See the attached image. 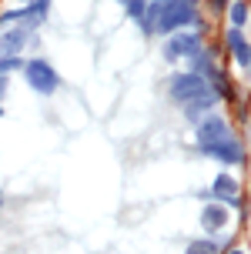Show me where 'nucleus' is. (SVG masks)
Returning <instances> with one entry per match:
<instances>
[{
    "label": "nucleus",
    "mask_w": 251,
    "mask_h": 254,
    "mask_svg": "<svg viewBox=\"0 0 251 254\" xmlns=\"http://www.w3.org/2000/svg\"><path fill=\"white\" fill-rule=\"evenodd\" d=\"M194 3H198V0H177V3H171V7L158 17L154 30H158V34H174V30L194 27L198 24V7H194Z\"/></svg>",
    "instance_id": "nucleus-1"
},
{
    "label": "nucleus",
    "mask_w": 251,
    "mask_h": 254,
    "mask_svg": "<svg viewBox=\"0 0 251 254\" xmlns=\"http://www.w3.org/2000/svg\"><path fill=\"white\" fill-rule=\"evenodd\" d=\"M24 77H27V84H30V90L40 94V97H50V94L57 90V84H61L57 70H54L47 61H27L24 64Z\"/></svg>",
    "instance_id": "nucleus-2"
},
{
    "label": "nucleus",
    "mask_w": 251,
    "mask_h": 254,
    "mask_svg": "<svg viewBox=\"0 0 251 254\" xmlns=\"http://www.w3.org/2000/svg\"><path fill=\"white\" fill-rule=\"evenodd\" d=\"M171 101H177V104H184L188 107L191 101H198V97H204V94H211V87H208V80L201 74H177L174 80H171Z\"/></svg>",
    "instance_id": "nucleus-3"
},
{
    "label": "nucleus",
    "mask_w": 251,
    "mask_h": 254,
    "mask_svg": "<svg viewBox=\"0 0 251 254\" xmlns=\"http://www.w3.org/2000/svg\"><path fill=\"white\" fill-rule=\"evenodd\" d=\"M204 51L198 30H177L171 40H164V57L167 61H184V57H194V54Z\"/></svg>",
    "instance_id": "nucleus-4"
},
{
    "label": "nucleus",
    "mask_w": 251,
    "mask_h": 254,
    "mask_svg": "<svg viewBox=\"0 0 251 254\" xmlns=\"http://www.w3.org/2000/svg\"><path fill=\"white\" fill-rule=\"evenodd\" d=\"M198 144L204 147V144H214V140H225V137H231V130H228V124H225V117H218V114H208V117H201L198 124Z\"/></svg>",
    "instance_id": "nucleus-5"
},
{
    "label": "nucleus",
    "mask_w": 251,
    "mask_h": 254,
    "mask_svg": "<svg viewBox=\"0 0 251 254\" xmlns=\"http://www.w3.org/2000/svg\"><path fill=\"white\" fill-rule=\"evenodd\" d=\"M201 151L208 154V157H214V161H221V164H241V157H245V151H241V144L235 137H225V140H214V144H204Z\"/></svg>",
    "instance_id": "nucleus-6"
},
{
    "label": "nucleus",
    "mask_w": 251,
    "mask_h": 254,
    "mask_svg": "<svg viewBox=\"0 0 251 254\" xmlns=\"http://www.w3.org/2000/svg\"><path fill=\"white\" fill-rule=\"evenodd\" d=\"M27 44V27H7L0 34V57H20V47Z\"/></svg>",
    "instance_id": "nucleus-7"
},
{
    "label": "nucleus",
    "mask_w": 251,
    "mask_h": 254,
    "mask_svg": "<svg viewBox=\"0 0 251 254\" xmlns=\"http://www.w3.org/2000/svg\"><path fill=\"white\" fill-rule=\"evenodd\" d=\"M201 224H204V231H218V228H228V207L225 204H208L204 211H201Z\"/></svg>",
    "instance_id": "nucleus-8"
},
{
    "label": "nucleus",
    "mask_w": 251,
    "mask_h": 254,
    "mask_svg": "<svg viewBox=\"0 0 251 254\" xmlns=\"http://www.w3.org/2000/svg\"><path fill=\"white\" fill-rule=\"evenodd\" d=\"M228 51L235 54V61H238L241 67H248V61H251V47H248V40H245V34H241L238 27H231V30H228Z\"/></svg>",
    "instance_id": "nucleus-9"
},
{
    "label": "nucleus",
    "mask_w": 251,
    "mask_h": 254,
    "mask_svg": "<svg viewBox=\"0 0 251 254\" xmlns=\"http://www.w3.org/2000/svg\"><path fill=\"white\" fill-rule=\"evenodd\" d=\"M211 194H214V201H221V204L228 197H238V181L231 178V174H218L211 184Z\"/></svg>",
    "instance_id": "nucleus-10"
},
{
    "label": "nucleus",
    "mask_w": 251,
    "mask_h": 254,
    "mask_svg": "<svg viewBox=\"0 0 251 254\" xmlns=\"http://www.w3.org/2000/svg\"><path fill=\"white\" fill-rule=\"evenodd\" d=\"M214 101H218V94H204V97H198V101H191L188 107H184V114H188L191 124H198L201 114H204L208 107H214Z\"/></svg>",
    "instance_id": "nucleus-11"
},
{
    "label": "nucleus",
    "mask_w": 251,
    "mask_h": 254,
    "mask_svg": "<svg viewBox=\"0 0 251 254\" xmlns=\"http://www.w3.org/2000/svg\"><path fill=\"white\" fill-rule=\"evenodd\" d=\"M208 87H214V94H218V97H231V84L225 80V74H221L218 67L208 74Z\"/></svg>",
    "instance_id": "nucleus-12"
},
{
    "label": "nucleus",
    "mask_w": 251,
    "mask_h": 254,
    "mask_svg": "<svg viewBox=\"0 0 251 254\" xmlns=\"http://www.w3.org/2000/svg\"><path fill=\"white\" fill-rule=\"evenodd\" d=\"M228 10H231V27H238V30H241L245 20H248V3H245V0H235Z\"/></svg>",
    "instance_id": "nucleus-13"
},
{
    "label": "nucleus",
    "mask_w": 251,
    "mask_h": 254,
    "mask_svg": "<svg viewBox=\"0 0 251 254\" xmlns=\"http://www.w3.org/2000/svg\"><path fill=\"white\" fill-rule=\"evenodd\" d=\"M188 254H218V241H211V238H204V241H191Z\"/></svg>",
    "instance_id": "nucleus-14"
},
{
    "label": "nucleus",
    "mask_w": 251,
    "mask_h": 254,
    "mask_svg": "<svg viewBox=\"0 0 251 254\" xmlns=\"http://www.w3.org/2000/svg\"><path fill=\"white\" fill-rule=\"evenodd\" d=\"M144 13H148V3L144 0H127V17L131 20H144Z\"/></svg>",
    "instance_id": "nucleus-15"
},
{
    "label": "nucleus",
    "mask_w": 251,
    "mask_h": 254,
    "mask_svg": "<svg viewBox=\"0 0 251 254\" xmlns=\"http://www.w3.org/2000/svg\"><path fill=\"white\" fill-rule=\"evenodd\" d=\"M211 7H214V10H225V7H228V0H211Z\"/></svg>",
    "instance_id": "nucleus-16"
},
{
    "label": "nucleus",
    "mask_w": 251,
    "mask_h": 254,
    "mask_svg": "<svg viewBox=\"0 0 251 254\" xmlns=\"http://www.w3.org/2000/svg\"><path fill=\"white\" fill-rule=\"evenodd\" d=\"M7 94V77H0V97Z\"/></svg>",
    "instance_id": "nucleus-17"
},
{
    "label": "nucleus",
    "mask_w": 251,
    "mask_h": 254,
    "mask_svg": "<svg viewBox=\"0 0 251 254\" xmlns=\"http://www.w3.org/2000/svg\"><path fill=\"white\" fill-rule=\"evenodd\" d=\"M228 254H245V251H241V248H235V251H228Z\"/></svg>",
    "instance_id": "nucleus-18"
},
{
    "label": "nucleus",
    "mask_w": 251,
    "mask_h": 254,
    "mask_svg": "<svg viewBox=\"0 0 251 254\" xmlns=\"http://www.w3.org/2000/svg\"><path fill=\"white\" fill-rule=\"evenodd\" d=\"M117 3H124V7H127V0H117Z\"/></svg>",
    "instance_id": "nucleus-19"
},
{
    "label": "nucleus",
    "mask_w": 251,
    "mask_h": 254,
    "mask_svg": "<svg viewBox=\"0 0 251 254\" xmlns=\"http://www.w3.org/2000/svg\"><path fill=\"white\" fill-rule=\"evenodd\" d=\"M0 117H3V107H0Z\"/></svg>",
    "instance_id": "nucleus-20"
},
{
    "label": "nucleus",
    "mask_w": 251,
    "mask_h": 254,
    "mask_svg": "<svg viewBox=\"0 0 251 254\" xmlns=\"http://www.w3.org/2000/svg\"><path fill=\"white\" fill-rule=\"evenodd\" d=\"M0 201H3V194H0Z\"/></svg>",
    "instance_id": "nucleus-21"
},
{
    "label": "nucleus",
    "mask_w": 251,
    "mask_h": 254,
    "mask_svg": "<svg viewBox=\"0 0 251 254\" xmlns=\"http://www.w3.org/2000/svg\"><path fill=\"white\" fill-rule=\"evenodd\" d=\"M248 67H251V61H248Z\"/></svg>",
    "instance_id": "nucleus-22"
}]
</instances>
